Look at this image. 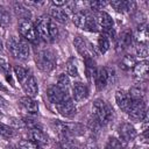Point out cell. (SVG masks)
I'll use <instances>...</instances> for the list:
<instances>
[{
    "label": "cell",
    "mask_w": 149,
    "mask_h": 149,
    "mask_svg": "<svg viewBox=\"0 0 149 149\" xmlns=\"http://www.w3.org/2000/svg\"><path fill=\"white\" fill-rule=\"evenodd\" d=\"M51 126L61 137H74L85 133L84 126L78 122H64L59 120H52Z\"/></svg>",
    "instance_id": "obj_1"
},
{
    "label": "cell",
    "mask_w": 149,
    "mask_h": 149,
    "mask_svg": "<svg viewBox=\"0 0 149 149\" xmlns=\"http://www.w3.org/2000/svg\"><path fill=\"white\" fill-rule=\"evenodd\" d=\"M92 114L93 119L100 126H106L111 122L113 118V108L107 101L102 99H97L92 105Z\"/></svg>",
    "instance_id": "obj_2"
},
{
    "label": "cell",
    "mask_w": 149,
    "mask_h": 149,
    "mask_svg": "<svg viewBox=\"0 0 149 149\" xmlns=\"http://www.w3.org/2000/svg\"><path fill=\"white\" fill-rule=\"evenodd\" d=\"M7 49L9 54L19 61H27L29 58V45L28 42L22 37L17 38L15 36H10L7 41Z\"/></svg>",
    "instance_id": "obj_3"
},
{
    "label": "cell",
    "mask_w": 149,
    "mask_h": 149,
    "mask_svg": "<svg viewBox=\"0 0 149 149\" xmlns=\"http://www.w3.org/2000/svg\"><path fill=\"white\" fill-rule=\"evenodd\" d=\"M72 21L80 29L92 31V33H95V31L99 30V27H98L97 21H95V16L92 15L91 13H88V12H76V13H73Z\"/></svg>",
    "instance_id": "obj_4"
},
{
    "label": "cell",
    "mask_w": 149,
    "mask_h": 149,
    "mask_svg": "<svg viewBox=\"0 0 149 149\" xmlns=\"http://www.w3.org/2000/svg\"><path fill=\"white\" fill-rule=\"evenodd\" d=\"M35 62L37 68L43 72H50L56 66V56L51 50L43 49L35 54Z\"/></svg>",
    "instance_id": "obj_5"
},
{
    "label": "cell",
    "mask_w": 149,
    "mask_h": 149,
    "mask_svg": "<svg viewBox=\"0 0 149 149\" xmlns=\"http://www.w3.org/2000/svg\"><path fill=\"white\" fill-rule=\"evenodd\" d=\"M116 81V72L113 68L105 66L97 71L94 83L97 86V90H104L108 85H113Z\"/></svg>",
    "instance_id": "obj_6"
},
{
    "label": "cell",
    "mask_w": 149,
    "mask_h": 149,
    "mask_svg": "<svg viewBox=\"0 0 149 149\" xmlns=\"http://www.w3.org/2000/svg\"><path fill=\"white\" fill-rule=\"evenodd\" d=\"M19 31H20L22 38H24L26 41L35 43L38 38L37 34H36V30H35V27H34V23L30 20L20 19V21H19Z\"/></svg>",
    "instance_id": "obj_7"
},
{
    "label": "cell",
    "mask_w": 149,
    "mask_h": 149,
    "mask_svg": "<svg viewBox=\"0 0 149 149\" xmlns=\"http://www.w3.org/2000/svg\"><path fill=\"white\" fill-rule=\"evenodd\" d=\"M73 44L76 47V49L78 50V52L84 57V58H94L95 56V50L93 48V45L87 41L85 40L84 37L81 36H77L74 37L73 40Z\"/></svg>",
    "instance_id": "obj_8"
},
{
    "label": "cell",
    "mask_w": 149,
    "mask_h": 149,
    "mask_svg": "<svg viewBox=\"0 0 149 149\" xmlns=\"http://www.w3.org/2000/svg\"><path fill=\"white\" fill-rule=\"evenodd\" d=\"M127 113L129 114V116L134 120H143L147 118V111H146V104L143 101V99L140 100H132Z\"/></svg>",
    "instance_id": "obj_9"
},
{
    "label": "cell",
    "mask_w": 149,
    "mask_h": 149,
    "mask_svg": "<svg viewBox=\"0 0 149 149\" xmlns=\"http://www.w3.org/2000/svg\"><path fill=\"white\" fill-rule=\"evenodd\" d=\"M47 97H48V100L54 105H58V104H61V102H63L65 100L71 99L70 94L68 93V91H63L57 85L50 86L47 90Z\"/></svg>",
    "instance_id": "obj_10"
},
{
    "label": "cell",
    "mask_w": 149,
    "mask_h": 149,
    "mask_svg": "<svg viewBox=\"0 0 149 149\" xmlns=\"http://www.w3.org/2000/svg\"><path fill=\"white\" fill-rule=\"evenodd\" d=\"M49 20L50 19H48L45 16H41V17H38L36 20V22L34 24L37 36L41 40L45 41V42L51 41L50 40V36H49Z\"/></svg>",
    "instance_id": "obj_11"
},
{
    "label": "cell",
    "mask_w": 149,
    "mask_h": 149,
    "mask_svg": "<svg viewBox=\"0 0 149 149\" xmlns=\"http://www.w3.org/2000/svg\"><path fill=\"white\" fill-rule=\"evenodd\" d=\"M21 86L24 90V92L27 93L28 97H35L38 92V86L36 83V79L34 78V76L29 72L21 81Z\"/></svg>",
    "instance_id": "obj_12"
},
{
    "label": "cell",
    "mask_w": 149,
    "mask_h": 149,
    "mask_svg": "<svg viewBox=\"0 0 149 149\" xmlns=\"http://www.w3.org/2000/svg\"><path fill=\"white\" fill-rule=\"evenodd\" d=\"M55 106H56L58 113L61 115L65 116V118H71L77 113V107H76L74 102L71 99L65 100V101H63V102H61L58 105H55Z\"/></svg>",
    "instance_id": "obj_13"
},
{
    "label": "cell",
    "mask_w": 149,
    "mask_h": 149,
    "mask_svg": "<svg viewBox=\"0 0 149 149\" xmlns=\"http://www.w3.org/2000/svg\"><path fill=\"white\" fill-rule=\"evenodd\" d=\"M119 136H120L121 141L128 142V141H132V140L135 139L136 130H135L133 125H130L128 122H125V123L120 125V127H119Z\"/></svg>",
    "instance_id": "obj_14"
},
{
    "label": "cell",
    "mask_w": 149,
    "mask_h": 149,
    "mask_svg": "<svg viewBox=\"0 0 149 149\" xmlns=\"http://www.w3.org/2000/svg\"><path fill=\"white\" fill-rule=\"evenodd\" d=\"M95 21H97L98 27L102 28L104 31L109 30V29H113V20H112V17H111V15L107 14L106 12H102V10L97 12Z\"/></svg>",
    "instance_id": "obj_15"
},
{
    "label": "cell",
    "mask_w": 149,
    "mask_h": 149,
    "mask_svg": "<svg viewBox=\"0 0 149 149\" xmlns=\"http://www.w3.org/2000/svg\"><path fill=\"white\" fill-rule=\"evenodd\" d=\"M30 140L38 144L40 147H44L49 143V137L48 135L42 130V128H36V129H30Z\"/></svg>",
    "instance_id": "obj_16"
},
{
    "label": "cell",
    "mask_w": 149,
    "mask_h": 149,
    "mask_svg": "<svg viewBox=\"0 0 149 149\" xmlns=\"http://www.w3.org/2000/svg\"><path fill=\"white\" fill-rule=\"evenodd\" d=\"M133 41H134V34L132 33V30H125L119 36L116 47L119 50H125L132 45Z\"/></svg>",
    "instance_id": "obj_17"
},
{
    "label": "cell",
    "mask_w": 149,
    "mask_h": 149,
    "mask_svg": "<svg viewBox=\"0 0 149 149\" xmlns=\"http://www.w3.org/2000/svg\"><path fill=\"white\" fill-rule=\"evenodd\" d=\"M148 70H149V63L148 61H141L139 63H136L134 66H133V76L134 78L139 79V80H142L147 77L148 74Z\"/></svg>",
    "instance_id": "obj_18"
},
{
    "label": "cell",
    "mask_w": 149,
    "mask_h": 149,
    "mask_svg": "<svg viewBox=\"0 0 149 149\" xmlns=\"http://www.w3.org/2000/svg\"><path fill=\"white\" fill-rule=\"evenodd\" d=\"M19 102H20L21 107H22L26 112H28V113H30V114H35V113L38 112V104H37V101H36L35 99H33L31 97H28V95L22 97V98H20Z\"/></svg>",
    "instance_id": "obj_19"
},
{
    "label": "cell",
    "mask_w": 149,
    "mask_h": 149,
    "mask_svg": "<svg viewBox=\"0 0 149 149\" xmlns=\"http://www.w3.org/2000/svg\"><path fill=\"white\" fill-rule=\"evenodd\" d=\"M115 100H116L118 106L122 111H125V112L128 111V107H129V105L132 102V99L128 95V92H126L125 90H118L115 92Z\"/></svg>",
    "instance_id": "obj_20"
},
{
    "label": "cell",
    "mask_w": 149,
    "mask_h": 149,
    "mask_svg": "<svg viewBox=\"0 0 149 149\" xmlns=\"http://www.w3.org/2000/svg\"><path fill=\"white\" fill-rule=\"evenodd\" d=\"M72 94H73L74 100H77V101L85 100L88 97V88L83 83H79V81L74 83L72 86Z\"/></svg>",
    "instance_id": "obj_21"
},
{
    "label": "cell",
    "mask_w": 149,
    "mask_h": 149,
    "mask_svg": "<svg viewBox=\"0 0 149 149\" xmlns=\"http://www.w3.org/2000/svg\"><path fill=\"white\" fill-rule=\"evenodd\" d=\"M111 6L120 13H125V12H132L136 8V2L135 1H123V0H116V1H112Z\"/></svg>",
    "instance_id": "obj_22"
},
{
    "label": "cell",
    "mask_w": 149,
    "mask_h": 149,
    "mask_svg": "<svg viewBox=\"0 0 149 149\" xmlns=\"http://www.w3.org/2000/svg\"><path fill=\"white\" fill-rule=\"evenodd\" d=\"M134 40L136 41V43H146L148 42V26L147 23H143V24H140L137 27V30H136V34L134 35Z\"/></svg>",
    "instance_id": "obj_23"
},
{
    "label": "cell",
    "mask_w": 149,
    "mask_h": 149,
    "mask_svg": "<svg viewBox=\"0 0 149 149\" xmlns=\"http://www.w3.org/2000/svg\"><path fill=\"white\" fill-rule=\"evenodd\" d=\"M84 63H85V70H86V74L88 79H94L95 74H97V66H95V62L94 58H84Z\"/></svg>",
    "instance_id": "obj_24"
},
{
    "label": "cell",
    "mask_w": 149,
    "mask_h": 149,
    "mask_svg": "<svg viewBox=\"0 0 149 149\" xmlns=\"http://www.w3.org/2000/svg\"><path fill=\"white\" fill-rule=\"evenodd\" d=\"M50 15H51V19L54 21H57L59 23H66L68 22V13L62 8L56 7V8L51 9Z\"/></svg>",
    "instance_id": "obj_25"
},
{
    "label": "cell",
    "mask_w": 149,
    "mask_h": 149,
    "mask_svg": "<svg viewBox=\"0 0 149 149\" xmlns=\"http://www.w3.org/2000/svg\"><path fill=\"white\" fill-rule=\"evenodd\" d=\"M128 95L130 97L132 100H140V99H142L143 95H144V90H143L142 85H141V84L134 85V86L129 90Z\"/></svg>",
    "instance_id": "obj_26"
},
{
    "label": "cell",
    "mask_w": 149,
    "mask_h": 149,
    "mask_svg": "<svg viewBox=\"0 0 149 149\" xmlns=\"http://www.w3.org/2000/svg\"><path fill=\"white\" fill-rule=\"evenodd\" d=\"M14 10H15V14L20 17V19H27L29 20L30 17V12L27 7H24L22 3L20 2H15L14 3Z\"/></svg>",
    "instance_id": "obj_27"
},
{
    "label": "cell",
    "mask_w": 149,
    "mask_h": 149,
    "mask_svg": "<svg viewBox=\"0 0 149 149\" xmlns=\"http://www.w3.org/2000/svg\"><path fill=\"white\" fill-rule=\"evenodd\" d=\"M136 64V61H135V57L132 56V55H125L120 62V66L125 70H128V69H133V66Z\"/></svg>",
    "instance_id": "obj_28"
},
{
    "label": "cell",
    "mask_w": 149,
    "mask_h": 149,
    "mask_svg": "<svg viewBox=\"0 0 149 149\" xmlns=\"http://www.w3.org/2000/svg\"><path fill=\"white\" fill-rule=\"evenodd\" d=\"M109 38L105 35V34H101L98 38V47H99V50L101 54H105L108 49H109Z\"/></svg>",
    "instance_id": "obj_29"
},
{
    "label": "cell",
    "mask_w": 149,
    "mask_h": 149,
    "mask_svg": "<svg viewBox=\"0 0 149 149\" xmlns=\"http://www.w3.org/2000/svg\"><path fill=\"white\" fill-rule=\"evenodd\" d=\"M66 71L68 74L71 77H78L79 72H78V68H77V63L74 61V58H70L66 63Z\"/></svg>",
    "instance_id": "obj_30"
},
{
    "label": "cell",
    "mask_w": 149,
    "mask_h": 149,
    "mask_svg": "<svg viewBox=\"0 0 149 149\" xmlns=\"http://www.w3.org/2000/svg\"><path fill=\"white\" fill-rule=\"evenodd\" d=\"M70 78H69V76L68 74H65V73H62L59 77H58V79H57V86L59 87V88H62L63 91H68V88L70 87Z\"/></svg>",
    "instance_id": "obj_31"
},
{
    "label": "cell",
    "mask_w": 149,
    "mask_h": 149,
    "mask_svg": "<svg viewBox=\"0 0 149 149\" xmlns=\"http://www.w3.org/2000/svg\"><path fill=\"white\" fill-rule=\"evenodd\" d=\"M122 148H123L122 142L115 137H109L105 146V149H122Z\"/></svg>",
    "instance_id": "obj_32"
},
{
    "label": "cell",
    "mask_w": 149,
    "mask_h": 149,
    "mask_svg": "<svg viewBox=\"0 0 149 149\" xmlns=\"http://www.w3.org/2000/svg\"><path fill=\"white\" fill-rule=\"evenodd\" d=\"M19 149H42V147L36 144L31 140H21L19 142Z\"/></svg>",
    "instance_id": "obj_33"
},
{
    "label": "cell",
    "mask_w": 149,
    "mask_h": 149,
    "mask_svg": "<svg viewBox=\"0 0 149 149\" xmlns=\"http://www.w3.org/2000/svg\"><path fill=\"white\" fill-rule=\"evenodd\" d=\"M9 23H10V15H9V13L3 7L0 6V26L6 27Z\"/></svg>",
    "instance_id": "obj_34"
},
{
    "label": "cell",
    "mask_w": 149,
    "mask_h": 149,
    "mask_svg": "<svg viewBox=\"0 0 149 149\" xmlns=\"http://www.w3.org/2000/svg\"><path fill=\"white\" fill-rule=\"evenodd\" d=\"M0 135L2 137H6V139H9L14 135V130L10 126H7V125H3V123H0Z\"/></svg>",
    "instance_id": "obj_35"
},
{
    "label": "cell",
    "mask_w": 149,
    "mask_h": 149,
    "mask_svg": "<svg viewBox=\"0 0 149 149\" xmlns=\"http://www.w3.org/2000/svg\"><path fill=\"white\" fill-rule=\"evenodd\" d=\"M49 36H50V40H55L57 36H58V28L56 26V22L50 19L49 20Z\"/></svg>",
    "instance_id": "obj_36"
},
{
    "label": "cell",
    "mask_w": 149,
    "mask_h": 149,
    "mask_svg": "<svg viewBox=\"0 0 149 149\" xmlns=\"http://www.w3.org/2000/svg\"><path fill=\"white\" fill-rule=\"evenodd\" d=\"M136 54L141 58H147L148 57V47L146 43H139L136 45Z\"/></svg>",
    "instance_id": "obj_37"
},
{
    "label": "cell",
    "mask_w": 149,
    "mask_h": 149,
    "mask_svg": "<svg viewBox=\"0 0 149 149\" xmlns=\"http://www.w3.org/2000/svg\"><path fill=\"white\" fill-rule=\"evenodd\" d=\"M22 120H23L24 127H27L28 129H36V128H42V127H41V125H40L37 121H35V120H33V119H30V118H24V119H22Z\"/></svg>",
    "instance_id": "obj_38"
},
{
    "label": "cell",
    "mask_w": 149,
    "mask_h": 149,
    "mask_svg": "<svg viewBox=\"0 0 149 149\" xmlns=\"http://www.w3.org/2000/svg\"><path fill=\"white\" fill-rule=\"evenodd\" d=\"M14 72H15V74H16V78L19 79V81H21V80L29 73V71H28L27 69L22 68V66H14Z\"/></svg>",
    "instance_id": "obj_39"
},
{
    "label": "cell",
    "mask_w": 149,
    "mask_h": 149,
    "mask_svg": "<svg viewBox=\"0 0 149 149\" xmlns=\"http://www.w3.org/2000/svg\"><path fill=\"white\" fill-rule=\"evenodd\" d=\"M106 5H107L106 1H90L88 2L90 8L92 10H95V12H100V9H102Z\"/></svg>",
    "instance_id": "obj_40"
},
{
    "label": "cell",
    "mask_w": 149,
    "mask_h": 149,
    "mask_svg": "<svg viewBox=\"0 0 149 149\" xmlns=\"http://www.w3.org/2000/svg\"><path fill=\"white\" fill-rule=\"evenodd\" d=\"M9 126L13 128H23L24 127V123H23V120H20V119H16V118H10L9 119Z\"/></svg>",
    "instance_id": "obj_41"
},
{
    "label": "cell",
    "mask_w": 149,
    "mask_h": 149,
    "mask_svg": "<svg viewBox=\"0 0 149 149\" xmlns=\"http://www.w3.org/2000/svg\"><path fill=\"white\" fill-rule=\"evenodd\" d=\"M0 72H3V73H8L9 72V64L7 63V61L2 57H0Z\"/></svg>",
    "instance_id": "obj_42"
},
{
    "label": "cell",
    "mask_w": 149,
    "mask_h": 149,
    "mask_svg": "<svg viewBox=\"0 0 149 149\" xmlns=\"http://www.w3.org/2000/svg\"><path fill=\"white\" fill-rule=\"evenodd\" d=\"M8 109H9L8 102H7L2 97H0V112H1V113H6Z\"/></svg>",
    "instance_id": "obj_43"
},
{
    "label": "cell",
    "mask_w": 149,
    "mask_h": 149,
    "mask_svg": "<svg viewBox=\"0 0 149 149\" xmlns=\"http://www.w3.org/2000/svg\"><path fill=\"white\" fill-rule=\"evenodd\" d=\"M54 6H56L57 8L58 7H61V6H65V3H66V1L65 0H63V1H56V0H54L52 2H51Z\"/></svg>",
    "instance_id": "obj_44"
},
{
    "label": "cell",
    "mask_w": 149,
    "mask_h": 149,
    "mask_svg": "<svg viewBox=\"0 0 149 149\" xmlns=\"http://www.w3.org/2000/svg\"><path fill=\"white\" fill-rule=\"evenodd\" d=\"M84 149H98V148H97V146L94 143H91V144H87Z\"/></svg>",
    "instance_id": "obj_45"
},
{
    "label": "cell",
    "mask_w": 149,
    "mask_h": 149,
    "mask_svg": "<svg viewBox=\"0 0 149 149\" xmlns=\"http://www.w3.org/2000/svg\"><path fill=\"white\" fill-rule=\"evenodd\" d=\"M6 149H19V148H17V147H15V146H12V144H10V146H7V147H6Z\"/></svg>",
    "instance_id": "obj_46"
},
{
    "label": "cell",
    "mask_w": 149,
    "mask_h": 149,
    "mask_svg": "<svg viewBox=\"0 0 149 149\" xmlns=\"http://www.w3.org/2000/svg\"><path fill=\"white\" fill-rule=\"evenodd\" d=\"M0 90H2V91H6L7 88H6V87H5V86H3V85H2L1 83H0Z\"/></svg>",
    "instance_id": "obj_47"
},
{
    "label": "cell",
    "mask_w": 149,
    "mask_h": 149,
    "mask_svg": "<svg viewBox=\"0 0 149 149\" xmlns=\"http://www.w3.org/2000/svg\"><path fill=\"white\" fill-rule=\"evenodd\" d=\"M2 49H3V44H2V41L0 38V50H2Z\"/></svg>",
    "instance_id": "obj_48"
}]
</instances>
